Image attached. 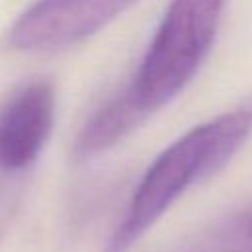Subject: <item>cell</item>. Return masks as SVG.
I'll return each instance as SVG.
<instances>
[{
  "mask_svg": "<svg viewBox=\"0 0 252 252\" xmlns=\"http://www.w3.org/2000/svg\"><path fill=\"white\" fill-rule=\"evenodd\" d=\"M252 134V108L222 112L185 132L148 167L108 240L106 252H126L195 183L220 171Z\"/></svg>",
  "mask_w": 252,
  "mask_h": 252,
  "instance_id": "1",
  "label": "cell"
},
{
  "mask_svg": "<svg viewBox=\"0 0 252 252\" xmlns=\"http://www.w3.org/2000/svg\"><path fill=\"white\" fill-rule=\"evenodd\" d=\"M226 0H169L130 85L146 114L177 96L213 47Z\"/></svg>",
  "mask_w": 252,
  "mask_h": 252,
  "instance_id": "2",
  "label": "cell"
},
{
  "mask_svg": "<svg viewBox=\"0 0 252 252\" xmlns=\"http://www.w3.org/2000/svg\"><path fill=\"white\" fill-rule=\"evenodd\" d=\"M136 0H37L12 26L10 45L22 51L59 49L83 41Z\"/></svg>",
  "mask_w": 252,
  "mask_h": 252,
  "instance_id": "3",
  "label": "cell"
},
{
  "mask_svg": "<svg viewBox=\"0 0 252 252\" xmlns=\"http://www.w3.org/2000/svg\"><path fill=\"white\" fill-rule=\"evenodd\" d=\"M55 114V91L47 81L20 89L0 110V171L14 173L33 163L43 150Z\"/></svg>",
  "mask_w": 252,
  "mask_h": 252,
  "instance_id": "4",
  "label": "cell"
},
{
  "mask_svg": "<svg viewBox=\"0 0 252 252\" xmlns=\"http://www.w3.org/2000/svg\"><path fill=\"white\" fill-rule=\"evenodd\" d=\"M146 116L144 108L138 104L134 94L128 91L120 93L116 98L100 106L93 118L85 124L83 132L77 138V152L81 156H93L104 152L126 136L142 118Z\"/></svg>",
  "mask_w": 252,
  "mask_h": 252,
  "instance_id": "5",
  "label": "cell"
},
{
  "mask_svg": "<svg viewBox=\"0 0 252 252\" xmlns=\"http://www.w3.org/2000/svg\"><path fill=\"white\" fill-rule=\"evenodd\" d=\"M185 252H252V213H236L217 220Z\"/></svg>",
  "mask_w": 252,
  "mask_h": 252,
  "instance_id": "6",
  "label": "cell"
}]
</instances>
